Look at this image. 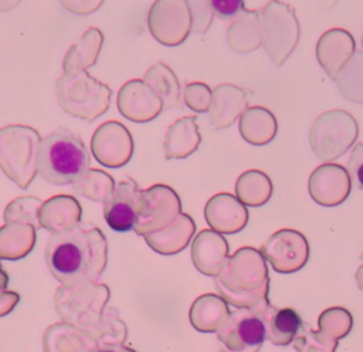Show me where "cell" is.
<instances>
[{"label": "cell", "mask_w": 363, "mask_h": 352, "mask_svg": "<svg viewBox=\"0 0 363 352\" xmlns=\"http://www.w3.org/2000/svg\"><path fill=\"white\" fill-rule=\"evenodd\" d=\"M111 291L106 284L84 281L61 284L54 294V308L61 321L94 336L98 345L123 343L128 326L113 307H106Z\"/></svg>", "instance_id": "1"}, {"label": "cell", "mask_w": 363, "mask_h": 352, "mask_svg": "<svg viewBox=\"0 0 363 352\" xmlns=\"http://www.w3.org/2000/svg\"><path fill=\"white\" fill-rule=\"evenodd\" d=\"M44 258L51 275L64 285L96 281L108 264V241L99 227L81 221L51 234Z\"/></svg>", "instance_id": "2"}, {"label": "cell", "mask_w": 363, "mask_h": 352, "mask_svg": "<svg viewBox=\"0 0 363 352\" xmlns=\"http://www.w3.org/2000/svg\"><path fill=\"white\" fill-rule=\"evenodd\" d=\"M214 287L228 305L262 311L269 304V275L261 251L250 246L240 247L214 277Z\"/></svg>", "instance_id": "3"}, {"label": "cell", "mask_w": 363, "mask_h": 352, "mask_svg": "<svg viewBox=\"0 0 363 352\" xmlns=\"http://www.w3.org/2000/svg\"><path fill=\"white\" fill-rule=\"evenodd\" d=\"M91 156L84 141L74 132L58 128L41 138L38 173L51 185H69L89 169Z\"/></svg>", "instance_id": "4"}, {"label": "cell", "mask_w": 363, "mask_h": 352, "mask_svg": "<svg viewBox=\"0 0 363 352\" xmlns=\"http://www.w3.org/2000/svg\"><path fill=\"white\" fill-rule=\"evenodd\" d=\"M40 133L28 125L0 128V169L20 189L26 190L38 172Z\"/></svg>", "instance_id": "5"}, {"label": "cell", "mask_w": 363, "mask_h": 352, "mask_svg": "<svg viewBox=\"0 0 363 352\" xmlns=\"http://www.w3.org/2000/svg\"><path fill=\"white\" fill-rule=\"evenodd\" d=\"M112 88L86 71L62 74L57 79L58 104L67 114L94 122L111 105Z\"/></svg>", "instance_id": "6"}, {"label": "cell", "mask_w": 363, "mask_h": 352, "mask_svg": "<svg viewBox=\"0 0 363 352\" xmlns=\"http://www.w3.org/2000/svg\"><path fill=\"white\" fill-rule=\"evenodd\" d=\"M359 136V125L352 114L332 109L320 114L309 131V145L313 153L326 162L345 155Z\"/></svg>", "instance_id": "7"}, {"label": "cell", "mask_w": 363, "mask_h": 352, "mask_svg": "<svg viewBox=\"0 0 363 352\" xmlns=\"http://www.w3.org/2000/svg\"><path fill=\"white\" fill-rule=\"evenodd\" d=\"M262 47L275 62L282 65L298 45L301 28L295 10L279 0H271L261 10Z\"/></svg>", "instance_id": "8"}, {"label": "cell", "mask_w": 363, "mask_h": 352, "mask_svg": "<svg viewBox=\"0 0 363 352\" xmlns=\"http://www.w3.org/2000/svg\"><path fill=\"white\" fill-rule=\"evenodd\" d=\"M180 213L182 202L176 190L167 185L156 183L140 190L133 231L138 236H146L162 230Z\"/></svg>", "instance_id": "9"}, {"label": "cell", "mask_w": 363, "mask_h": 352, "mask_svg": "<svg viewBox=\"0 0 363 352\" xmlns=\"http://www.w3.org/2000/svg\"><path fill=\"white\" fill-rule=\"evenodd\" d=\"M267 338L265 325L258 312L235 308L217 331L220 352H258Z\"/></svg>", "instance_id": "10"}, {"label": "cell", "mask_w": 363, "mask_h": 352, "mask_svg": "<svg viewBox=\"0 0 363 352\" xmlns=\"http://www.w3.org/2000/svg\"><path fill=\"white\" fill-rule=\"evenodd\" d=\"M147 27L153 38L174 47L191 33V16L187 0H155L147 13Z\"/></svg>", "instance_id": "11"}, {"label": "cell", "mask_w": 363, "mask_h": 352, "mask_svg": "<svg viewBox=\"0 0 363 352\" xmlns=\"http://www.w3.org/2000/svg\"><path fill=\"white\" fill-rule=\"evenodd\" d=\"M265 261L272 270L281 274H291L305 267L309 258L306 237L294 229H281L272 233L259 248Z\"/></svg>", "instance_id": "12"}, {"label": "cell", "mask_w": 363, "mask_h": 352, "mask_svg": "<svg viewBox=\"0 0 363 352\" xmlns=\"http://www.w3.org/2000/svg\"><path fill=\"white\" fill-rule=\"evenodd\" d=\"M91 152L98 163L106 167H122L133 155V138L119 121L101 123L91 138Z\"/></svg>", "instance_id": "13"}, {"label": "cell", "mask_w": 363, "mask_h": 352, "mask_svg": "<svg viewBox=\"0 0 363 352\" xmlns=\"http://www.w3.org/2000/svg\"><path fill=\"white\" fill-rule=\"evenodd\" d=\"M308 190L313 202L325 207L343 203L352 190V179L347 169L339 163L319 165L309 176Z\"/></svg>", "instance_id": "14"}, {"label": "cell", "mask_w": 363, "mask_h": 352, "mask_svg": "<svg viewBox=\"0 0 363 352\" xmlns=\"http://www.w3.org/2000/svg\"><path fill=\"white\" fill-rule=\"evenodd\" d=\"M116 106L121 115L138 123L153 121L164 108L163 101L140 78L129 79L119 88Z\"/></svg>", "instance_id": "15"}, {"label": "cell", "mask_w": 363, "mask_h": 352, "mask_svg": "<svg viewBox=\"0 0 363 352\" xmlns=\"http://www.w3.org/2000/svg\"><path fill=\"white\" fill-rule=\"evenodd\" d=\"M140 190L136 180L130 177L115 186L113 193L104 203V219L112 230L119 233L133 230Z\"/></svg>", "instance_id": "16"}, {"label": "cell", "mask_w": 363, "mask_h": 352, "mask_svg": "<svg viewBox=\"0 0 363 352\" xmlns=\"http://www.w3.org/2000/svg\"><path fill=\"white\" fill-rule=\"evenodd\" d=\"M204 219L210 229L221 234H234L247 226L248 210L237 196L221 192L207 200L204 206Z\"/></svg>", "instance_id": "17"}, {"label": "cell", "mask_w": 363, "mask_h": 352, "mask_svg": "<svg viewBox=\"0 0 363 352\" xmlns=\"http://www.w3.org/2000/svg\"><path fill=\"white\" fill-rule=\"evenodd\" d=\"M356 50L353 35L340 27L329 28L316 43V58L325 72L336 79Z\"/></svg>", "instance_id": "18"}, {"label": "cell", "mask_w": 363, "mask_h": 352, "mask_svg": "<svg viewBox=\"0 0 363 352\" xmlns=\"http://www.w3.org/2000/svg\"><path fill=\"white\" fill-rule=\"evenodd\" d=\"M190 255L197 271L214 278L230 257V247L221 233L204 229L191 240Z\"/></svg>", "instance_id": "19"}, {"label": "cell", "mask_w": 363, "mask_h": 352, "mask_svg": "<svg viewBox=\"0 0 363 352\" xmlns=\"http://www.w3.org/2000/svg\"><path fill=\"white\" fill-rule=\"evenodd\" d=\"M248 108L247 92L233 84H220L213 89L208 119L214 129L231 126Z\"/></svg>", "instance_id": "20"}, {"label": "cell", "mask_w": 363, "mask_h": 352, "mask_svg": "<svg viewBox=\"0 0 363 352\" xmlns=\"http://www.w3.org/2000/svg\"><path fill=\"white\" fill-rule=\"evenodd\" d=\"M81 217L82 207L71 194L51 196L43 202L38 213L40 226L51 234L72 229L81 223Z\"/></svg>", "instance_id": "21"}, {"label": "cell", "mask_w": 363, "mask_h": 352, "mask_svg": "<svg viewBox=\"0 0 363 352\" xmlns=\"http://www.w3.org/2000/svg\"><path fill=\"white\" fill-rule=\"evenodd\" d=\"M196 223L187 213H180L176 220L162 230L149 233L145 237L147 246L163 255H173L183 251L193 240Z\"/></svg>", "instance_id": "22"}, {"label": "cell", "mask_w": 363, "mask_h": 352, "mask_svg": "<svg viewBox=\"0 0 363 352\" xmlns=\"http://www.w3.org/2000/svg\"><path fill=\"white\" fill-rule=\"evenodd\" d=\"M98 346L94 336L64 321L48 325L43 335L44 352H95Z\"/></svg>", "instance_id": "23"}, {"label": "cell", "mask_w": 363, "mask_h": 352, "mask_svg": "<svg viewBox=\"0 0 363 352\" xmlns=\"http://www.w3.org/2000/svg\"><path fill=\"white\" fill-rule=\"evenodd\" d=\"M200 142L201 135L199 131L197 118L194 115L182 116L169 125L164 133V158L167 160L184 159L197 150Z\"/></svg>", "instance_id": "24"}, {"label": "cell", "mask_w": 363, "mask_h": 352, "mask_svg": "<svg viewBox=\"0 0 363 352\" xmlns=\"http://www.w3.org/2000/svg\"><path fill=\"white\" fill-rule=\"evenodd\" d=\"M258 314L265 325L267 338L277 346H285L294 342L303 328L301 315L291 307L277 308L269 302Z\"/></svg>", "instance_id": "25"}, {"label": "cell", "mask_w": 363, "mask_h": 352, "mask_svg": "<svg viewBox=\"0 0 363 352\" xmlns=\"http://www.w3.org/2000/svg\"><path fill=\"white\" fill-rule=\"evenodd\" d=\"M225 40L228 47L238 54H248L262 45L261 10L244 9L230 24Z\"/></svg>", "instance_id": "26"}, {"label": "cell", "mask_w": 363, "mask_h": 352, "mask_svg": "<svg viewBox=\"0 0 363 352\" xmlns=\"http://www.w3.org/2000/svg\"><path fill=\"white\" fill-rule=\"evenodd\" d=\"M228 307L218 294H201L189 309L190 324L199 332H217L231 312Z\"/></svg>", "instance_id": "27"}, {"label": "cell", "mask_w": 363, "mask_h": 352, "mask_svg": "<svg viewBox=\"0 0 363 352\" xmlns=\"http://www.w3.org/2000/svg\"><path fill=\"white\" fill-rule=\"evenodd\" d=\"M238 129L245 142L254 146L269 143L278 131L275 115L264 106H250L240 116Z\"/></svg>", "instance_id": "28"}, {"label": "cell", "mask_w": 363, "mask_h": 352, "mask_svg": "<svg viewBox=\"0 0 363 352\" xmlns=\"http://www.w3.org/2000/svg\"><path fill=\"white\" fill-rule=\"evenodd\" d=\"M104 44V34L96 27H89L78 40V43L72 44L64 60L62 70L64 74H74L79 71H86V68L95 65L101 48Z\"/></svg>", "instance_id": "29"}, {"label": "cell", "mask_w": 363, "mask_h": 352, "mask_svg": "<svg viewBox=\"0 0 363 352\" xmlns=\"http://www.w3.org/2000/svg\"><path fill=\"white\" fill-rule=\"evenodd\" d=\"M35 227L24 223H4L0 227V260H20L28 255L37 240Z\"/></svg>", "instance_id": "30"}, {"label": "cell", "mask_w": 363, "mask_h": 352, "mask_svg": "<svg viewBox=\"0 0 363 352\" xmlns=\"http://www.w3.org/2000/svg\"><path fill=\"white\" fill-rule=\"evenodd\" d=\"M163 101L164 108H182L180 84L173 70L162 61L153 64L142 78Z\"/></svg>", "instance_id": "31"}, {"label": "cell", "mask_w": 363, "mask_h": 352, "mask_svg": "<svg viewBox=\"0 0 363 352\" xmlns=\"http://www.w3.org/2000/svg\"><path fill=\"white\" fill-rule=\"evenodd\" d=\"M272 182L267 173L258 169L242 172L235 182V196L250 207L264 206L272 196Z\"/></svg>", "instance_id": "32"}, {"label": "cell", "mask_w": 363, "mask_h": 352, "mask_svg": "<svg viewBox=\"0 0 363 352\" xmlns=\"http://www.w3.org/2000/svg\"><path fill=\"white\" fill-rule=\"evenodd\" d=\"M72 189L77 194L84 196L92 202L105 203L115 190L113 177L102 169H88L72 183Z\"/></svg>", "instance_id": "33"}, {"label": "cell", "mask_w": 363, "mask_h": 352, "mask_svg": "<svg viewBox=\"0 0 363 352\" xmlns=\"http://www.w3.org/2000/svg\"><path fill=\"white\" fill-rule=\"evenodd\" d=\"M336 84L345 99L363 104V50L352 55L337 75Z\"/></svg>", "instance_id": "34"}, {"label": "cell", "mask_w": 363, "mask_h": 352, "mask_svg": "<svg viewBox=\"0 0 363 352\" xmlns=\"http://www.w3.org/2000/svg\"><path fill=\"white\" fill-rule=\"evenodd\" d=\"M43 200L35 196H20L13 199L4 209L3 220L4 223H24L40 229L38 213Z\"/></svg>", "instance_id": "35"}, {"label": "cell", "mask_w": 363, "mask_h": 352, "mask_svg": "<svg viewBox=\"0 0 363 352\" xmlns=\"http://www.w3.org/2000/svg\"><path fill=\"white\" fill-rule=\"evenodd\" d=\"M318 328L326 335L340 339L349 335L353 328V317L343 307H330L318 317Z\"/></svg>", "instance_id": "36"}, {"label": "cell", "mask_w": 363, "mask_h": 352, "mask_svg": "<svg viewBox=\"0 0 363 352\" xmlns=\"http://www.w3.org/2000/svg\"><path fill=\"white\" fill-rule=\"evenodd\" d=\"M294 348L296 352H336L337 339L326 335L320 329L301 331L294 339Z\"/></svg>", "instance_id": "37"}, {"label": "cell", "mask_w": 363, "mask_h": 352, "mask_svg": "<svg viewBox=\"0 0 363 352\" xmlns=\"http://www.w3.org/2000/svg\"><path fill=\"white\" fill-rule=\"evenodd\" d=\"M213 99V89L204 82H189L183 91V101L191 111L197 114L207 112Z\"/></svg>", "instance_id": "38"}, {"label": "cell", "mask_w": 363, "mask_h": 352, "mask_svg": "<svg viewBox=\"0 0 363 352\" xmlns=\"http://www.w3.org/2000/svg\"><path fill=\"white\" fill-rule=\"evenodd\" d=\"M187 4L191 16V33H206L210 28L214 17V11L208 0H187Z\"/></svg>", "instance_id": "39"}, {"label": "cell", "mask_w": 363, "mask_h": 352, "mask_svg": "<svg viewBox=\"0 0 363 352\" xmlns=\"http://www.w3.org/2000/svg\"><path fill=\"white\" fill-rule=\"evenodd\" d=\"M346 169L350 175V179L357 185L359 189H363V142L354 145L347 159Z\"/></svg>", "instance_id": "40"}, {"label": "cell", "mask_w": 363, "mask_h": 352, "mask_svg": "<svg viewBox=\"0 0 363 352\" xmlns=\"http://www.w3.org/2000/svg\"><path fill=\"white\" fill-rule=\"evenodd\" d=\"M213 11L223 20L237 17L245 7L244 0H208Z\"/></svg>", "instance_id": "41"}, {"label": "cell", "mask_w": 363, "mask_h": 352, "mask_svg": "<svg viewBox=\"0 0 363 352\" xmlns=\"http://www.w3.org/2000/svg\"><path fill=\"white\" fill-rule=\"evenodd\" d=\"M105 0H60L61 6L72 14L88 16L96 11Z\"/></svg>", "instance_id": "42"}, {"label": "cell", "mask_w": 363, "mask_h": 352, "mask_svg": "<svg viewBox=\"0 0 363 352\" xmlns=\"http://www.w3.org/2000/svg\"><path fill=\"white\" fill-rule=\"evenodd\" d=\"M20 302V294L16 291H0V318L10 314Z\"/></svg>", "instance_id": "43"}, {"label": "cell", "mask_w": 363, "mask_h": 352, "mask_svg": "<svg viewBox=\"0 0 363 352\" xmlns=\"http://www.w3.org/2000/svg\"><path fill=\"white\" fill-rule=\"evenodd\" d=\"M95 352H136V351L123 343H115V345H101L95 349Z\"/></svg>", "instance_id": "44"}, {"label": "cell", "mask_w": 363, "mask_h": 352, "mask_svg": "<svg viewBox=\"0 0 363 352\" xmlns=\"http://www.w3.org/2000/svg\"><path fill=\"white\" fill-rule=\"evenodd\" d=\"M21 0H0V11H9L18 6Z\"/></svg>", "instance_id": "45"}, {"label": "cell", "mask_w": 363, "mask_h": 352, "mask_svg": "<svg viewBox=\"0 0 363 352\" xmlns=\"http://www.w3.org/2000/svg\"><path fill=\"white\" fill-rule=\"evenodd\" d=\"M9 281H10L9 274H7V271H6V270L1 267V264H0V291H3V290L7 288Z\"/></svg>", "instance_id": "46"}, {"label": "cell", "mask_w": 363, "mask_h": 352, "mask_svg": "<svg viewBox=\"0 0 363 352\" xmlns=\"http://www.w3.org/2000/svg\"><path fill=\"white\" fill-rule=\"evenodd\" d=\"M356 282H357V287H359V290L363 292V264L357 268V271H356Z\"/></svg>", "instance_id": "47"}, {"label": "cell", "mask_w": 363, "mask_h": 352, "mask_svg": "<svg viewBox=\"0 0 363 352\" xmlns=\"http://www.w3.org/2000/svg\"><path fill=\"white\" fill-rule=\"evenodd\" d=\"M360 40H362V47H363V31H362V38Z\"/></svg>", "instance_id": "48"}]
</instances>
